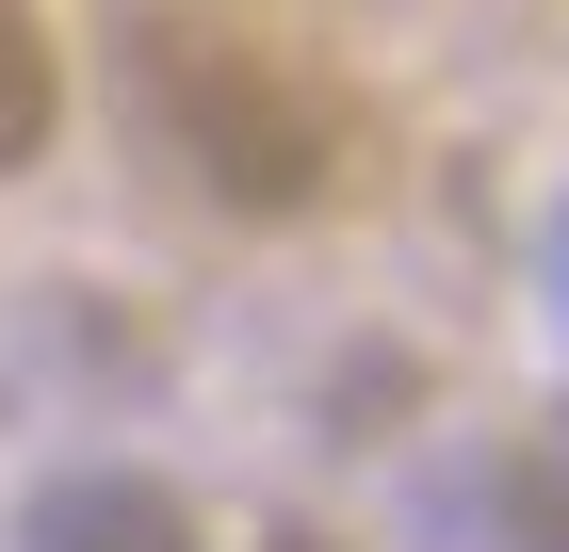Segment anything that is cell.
Listing matches in <instances>:
<instances>
[{
	"instance_id": "cell-2",
	"label": "cell",
	"mask_w": 569,
	"mask_h": 552,
	"mask_svg": "<svg viewBox=\"0 0 569 552\" xmlns=\"http://www.w3.org/2000/svg\"><path fill=\"white\" fill-rule=\"evenodd\" d=\"M33 552H212V536H196V504L147 488V471H66L33 504Z\"/></svg>"
},
{
	"instance_id": "cell-1",
	"label": "cell",
	"mask_w": 569,
	"mask_h": 552,
	"mask_svg": "<svg viewBox=\"0 0 569 552\" xmlns=\"http://www.w3.org/2000/svg\"><path fill=\"white\" fill-rule=\"evenodd\" d=\"M114 98L212 212H326L358 163V114L326 66H293L277 33H244L228 0H114Z\"/></svg>"
},
{
	"instance_id": "cell-3",
	"label": "cell",
	"mask_w": 569,
	"mask_h": 552,
	"mask_svg": "<svg viewBox=\"0 0 569 552\" xmlns=\"http://www.w3.org/2000/svg\"><path fill=\"white\" fill-rule=\"evenodd\" d=\"M66 130V49H49V0H0V179L49 163Z\"/></svg>"
},
{
	"instance_id": "cell-5",
	"label": "cell",
	"mask_w": 569,
	"mask_h": 552,
	"mask_svg": "<svg viewBox=\"0 0 569 552\" xmlns=\"http://www.w3.org/2000/svg\"><path fill=\"white\" fill-rule=\"evenodd\" d=\"M553 309H569V212H553Z\"/></svg>"
},
{
	"instance_id": "cell-6",
	"label": "cell",
	"mask_w": 569,
	"mask_h": 552,
	"mask_svg": "<svg viewBox=\"0 0 569 552\" xmlns=\"http://www.w3.org/2000/svg\"><path fill=\"white\" fill-rule=\"evenodd\" d=\"M261 552H342V536H261Z\"/></svg>"
},
{
	"instance_id": "cell-4",
	"label": "cell",
	"mask_w": 569,
	"mask_h": 552,
	"mask_svg": "<svg viewBox=\"0 0 569 552\" xmlns=\"http://www.w3.org/2000/svg\"><path fill=\"white\" fill-rule=\"evenodd\" d=\"M505 536H521V552H569V455H505Z\"/></svg>"
}]
</instances>
